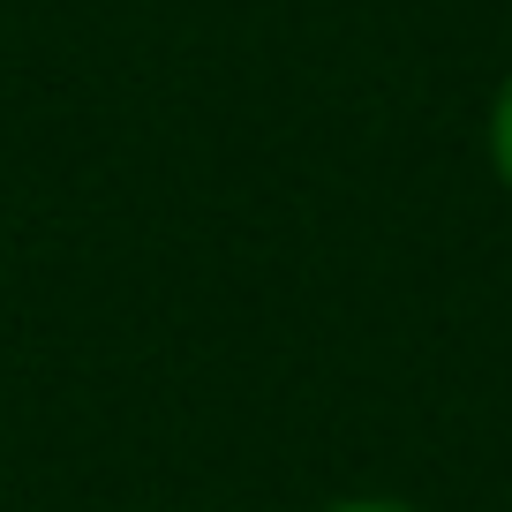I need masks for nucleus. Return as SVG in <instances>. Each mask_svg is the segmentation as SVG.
Masks as SVG:
<instances>
[{
  "mask_svg": "<svg viewBox=\"0 0 512 512\" xmlns=\"http://www.w3.org/2000/svg\"><path fill=\"white\" fill-rule=\"evenodd\" d=\"M490 151H497V174H505V189H512V83H505V98H497V121H490Z\"/></svg>",
  "mask_w": 512,
  "mask_h": 512,
  "instance_id": "f257e3e1",
  "label": "nucleus"
},
{
  "mask_svg": "<svg viewBox=\"0 0 512 512\" xmlns=\"http://www.w3.org/2000/svg\"><path fill=\"white\" fill-rule=\"evenodd\" d=\"M339 512H407V505H339Z\"/></svg>",
  "mask_w": 512,
  "mask_h": 512,
  "instance_id": "f03ea898",
  "label": "nucleus"
}]
</instances>
